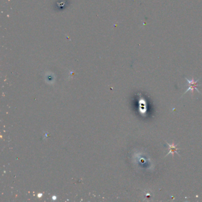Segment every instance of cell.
<instances>
[{
  "label": "cell",
  "instance_id": "1",
  "mask_svg": "<svg viewBox=\"0 0 202 202\" xmlns=\"http://www.w3.org/2000/svg\"><path fill=\"white\" fill-rule=\"evenodd\" d=\"M185 78V79L187 80V81L188 82V88H187L186 91L184 92V94H185L187 91H190V90L191 91L192 94H194V89L197 90V92H198L199 93H200V92L198 91V89L197 88V85H198V84H197V82H198V81H199V79H198L197 81H194V80L193 78L191 80H189V79H188L186 78Z\"/></svg>",
  "mask_w": 202,
  "mask_h": 202
},
{
  "label": "cell",
  "instance_id": "2",
  "mask_svg": "<svg viewBox=\"0 0 202 202\" xmlns=\"http://www.w3.org/2000/svg\"><path fill=\"white\" fill-rule=\"evenodd\" d=\"M166 144H167V145H168V146L169 147V150H170V151H169V152L167 153V154L165 156V157H167V155H168L170 154H171L172 157H174V154L175 152H176L178 155H180V154H179L178 152V150H180V148H178V146H177V145H175L174 142H172V144L171 145L170 144H168V143L167 142H166Z\"/></svg>",
  "mask_w": 202,
  "mask_h": 202
}]
</instances>
